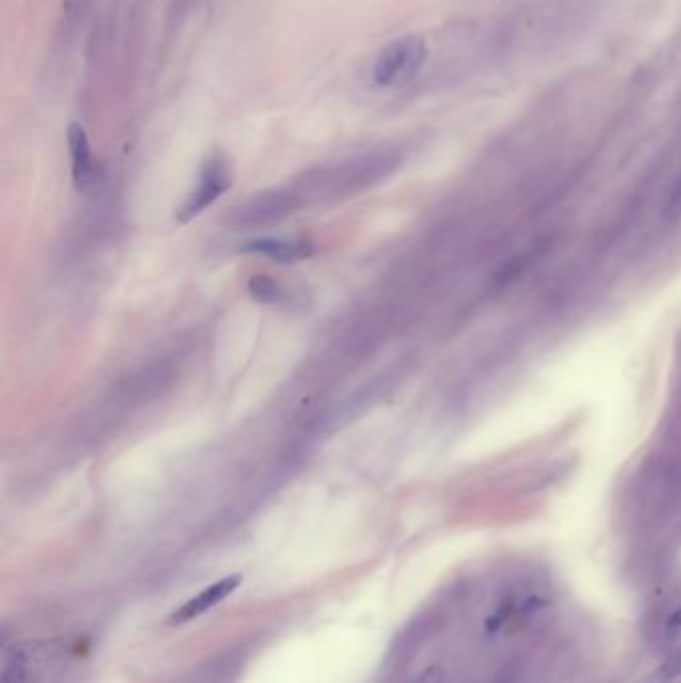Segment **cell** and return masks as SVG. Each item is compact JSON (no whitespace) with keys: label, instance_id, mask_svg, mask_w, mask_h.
Segmentation results:
<instances>
[{"label":"cell","instance_id":"obj_1","mask_svg":"<svg viewBox=\"0 0 681 683\" xmlns=\"http://www.w3.org/2000/svg\"><path fill=\"white\" fill-rule=\"evenodd\" d=\"M428 58V44L420 34H406L386 44L374 58L370 78L378 88H400L412 82Z\"/></svg>","mask_w":681,"mask_h":683},{"label":"cell","instance_id":"obj_2","mask_svg":"<svg viewBox=\"0 0 681 683\" xmlns=\"http://www.w3.org/2000/svg\"><path fill=\"white\" fill-rule=\"evenodd\" d=\"M232 184V170L230 162L222 152H214L206 158L194 192L184 200L178 210V220L188 222L214 204Z\"/></svg>","mask_w":681,"mask_h":683},{"label":"cell","instance_id":"obj_3","mask_svg":"<svg viewBox=\"0 0 681 683\" xmlns=\"http://www.w3.org/2000/svg\"><path fill=\"white\" fill-rule=\"evenodd\" d=\"M72 182L80 192H86L96 182V164L88 134L80 122H70L66 130Z\"/></svg>","mask_w":681,"mask_h":683},{"label":"cell","instance_id":"obj_4","mask_svg":"<svg viewBox=\"0 0 681 683\" xmlns=\"http://www.w3.org/2000/svg\"><path fill=\"white\" fill-rule=\"evenodd\" d=\"M240 584H242V576H238V574L214 582L212 586L204 588L196 598L188 600L178 612H174L170 622L172 624H186V622L196 620L198 616H202L204 612H208L216 604H220L224 598H228Z\"/></svg>","mask_w":681,"mask_h":683},{"label":"cell","instance_id":"obj_5","mask_svg":"<svg viewBox=\"0 0 681 683\" xmlns=\"http://www.w3.org/2000/svg\"><path fill=\"white\" fill-rule=\"evenodd\" d=\"M244 250L248 252H258L264 254L280 264H290V262H298L304 260L312 254V246L302 242V240H278V238H262V240H254L250 244L244 246Z\"/></svg>","mask_w":681,"mask_h":683},{"label":"cell","instance_id":"obj_6","mask_svg":"<svg viewBox=\"0 0 681 683\" xmlns=\"http://www.w3.org/2000/svg\"><path fill=\"white\" fill-rule=\"evenodd\" d=\"M426 628H428V622L426 620H414L394 642L392 650H390V658L396 660V662H402L406 658H410L418 648L420 644L426 640Z\"/></svg>","mask_w":681,"mask_h":683},{"label":"cell","instance_id":"obj_7","mask_svg":"<svg viewBox=\"0 0 681 683\" xmlns=\"http://www.w3.org/2000/svg\"><path fill=\"white\" fill-rule=\"evenodd\" d=\"M248 292L262 304H282L286 300L284 288L270 276H252L248 282Z\"/></svg>","mask_w":681,"mask_h":683},{"label":"cell","instance_id":"obj_8","mask_svg":"<svg viewBox=\"0 0 681 683\" xmlns=\"http://www.w3.org/2000/svg\"><path fill=\"white\" fill-rule=\"evenodd\" d=\"M28 682V660L22 650H10L2 660L0 683Z\"/></svg>","mask_w":681,"mask_h":683},{"label":"cell","instance_id":"obj_9","mask_svg":"<svg viewBox=\"0 0 681 683\" xmlns=\"http://www.w3.org/2000/svg\"><path fill=\"white\" fill-rule=\"evenodd\" d=\"M234 672L236 666L230 662V658H220L202 668L190 683H228L232 680Z\"/></svg>","mask_w":681,"mask_h":683},{"label":"cell","instance_id":"obj_10","mask_svg":"<svg viewBox=\"0 0 681 683\" xmlns=\"http://www.w3.org/2000/svg\"><path fill=\"white\" fill-rule=\"evenodd\" d=\"M662 216L668 222H678V220H681V176L676 180V184L672 186V190L668 194V200H666V204L662 208Z\"/></svg>","mask_w":681,"mask_h":683},{"label":"cell","instance_id":"obj_11","mask_svg":"<svg viewBox=\"0 0 681 683\" xmlns=\"http://www.w3.org/2000/svg\"><path fill=\"white\" fill-rule=\"evenodd\" d=\"M681 676V652H676L672 658H668L660 670L656 672V683L674 682Z\"/></svg>","mask_w":681,"mask_h":683},{"label":"cell","instance_id":"obj_12","mask_svg":"<svg viewBox=\"0 0 681 683\" xmlns=\"http://www.w3.org/2000/svg\"><path fill=\"white\" fill-rule=\"evenodd\" d=\"M512 610H514V606L512 604H506V606H502V608H498L488 620H486V624H484V630H486V634H496L504 624H506V620L510 618V614H512Z\"/></svg>","mask_w":681,"mask_h":683},{"label":"cell","instance_id":"obj_13","mask_svg":"<svg viewBox=\"0 0 681 683\" xmlns=\"http://www.w3.org/2000/svg\"><path fill=\"white\" fill-rule=\"evenodd\" d=\"M444 682V670L440 666H432L428 670H424L416 680L410 683H442Z\"/></svg>","mask_w":681,"mask_h":683},{"label":"cell","instance_id":"obj_14","mask_svg":"<svg viewBox=\"0 0 681 683\" xmlns=\"http://www.w3.org/2000/svg\"><path fill=\"white\" fill-rule=\"evenodd\" d=\"M544 606H546V602H544L542 598L532 596V598H528V600L520 606V612H522L524 616H532V614H536L538 610H542Z\"/></svg>","mask_w":681,"mask_h":683},{"label":"cell","instance_id":"obj_15","mask_svg":"<svg viewBox=\"0 0 681 683\" xmlns=\"http://www.w3.org/2000/svg\"><path fill=\"white\" fill-rule=\"evenodd\" d=\"M681 630V608H678L672 616H670V620H668V632L670 634H676V632H680Z\"/></svg>","mask_w":681,"mask_h":683}]
</instances>
